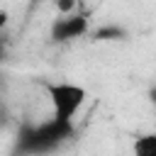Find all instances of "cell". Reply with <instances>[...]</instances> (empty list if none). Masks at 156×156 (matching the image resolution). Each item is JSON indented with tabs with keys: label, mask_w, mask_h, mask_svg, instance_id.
Here are the masks:
<instances>
[{
	"label": "cell",
	"mask_w": 156,
	"mask_h": 156,
	"mask_svg": "<svg viewBox=\"0 0 156 156\" xmlns=\"http://www.w3.org/2000/svg\"><path fill=\"white\" fill-rule=\"evenodd\" d=\"M132 156H156V134L136 136L132 144Z\"/></svg>",
	"instance_id": "4"
},
{
	"label": "cell",
	"mask_w": 156,
	"mask_h": 156,
	"mask_svg": "<svg viewBox=\"0 0 156 156\" xmlns=\"http://www.w3.org/2000/svg\"><path fill=\"white\" fill-rule=\"evenodd\" d=\"M73 132V124H66V122H58L56 117L51 119H44L39 124H32V127H24L20 132V139H17V151L20 154H29V156H37V154H46L51 149H56L61 141H66Z\"/></svg>",
	"instance_id": "1"
},
{
	"label": "cell",
	"mask_w": 156,
	"mask_h": 156,
	"mask_svg": "<svg viewBox=\"0 0 156 156\" xmlns=\"http://www.w3.org/2000/svg\"><path fill=\"white\" fill-rule=\"evenodd\" d=\"M88 32H90V20L85 12H78V10L61 15L51 24V39H56V41H71L78 37H85Z\"/></svg>",
	"instance_id": "3"
},
{
	"label": "cell",
	"mask_w": 156,
	"mask_h": 156,
	"mask_svg": "<svg viewBox=\"0 0 156 156\" xmlns=\"http://www.w3.org/2000/svg\"><path fill=\"white\" fill-rule=\"evenodd\" d=\"M56 10H58V15L76 12L78 10V0H56Z\"/></svg>",
	"instance_id": "6"
},
{
	"label": "cell",
	"mask_w": 156,
	"mask_h": 156,
	"mask_svg": "<svg viewBox=\"0 0 156 156\" xmlns=\"http://www.w3.org/2000/svg\"><path fill=\"white\" fill-rule=\"evenodd\" d=\"M93 37L95 39H119V37H124V32L119 27H102V29H95Z\"/></svg>",
	"instance_id": "5"
},
{
	"label": "cell",
	"mask_w": 156,
	"mask_h": 156,
	"mask_svg": "<svg viewBox=\"0 0 156 156\" xmlns=\"http://www.w3.org/2000/svg\"><path fill=\"white\" fill-rule=\"evenodd\" d=\"M49 93V105H51V117H56L58 122L73 124L76 112L83 107L85 102V88L76 85V83H49L46 85Z\"/></svg>",
	"instance_id": "2"
}]
</instances>
